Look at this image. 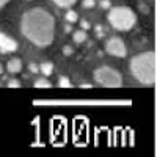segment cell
Listing matches in <instances>:
<instances>
[{
  "label": "cell",
  "instance_id": "6da1fadb",
  "mask_svg": "<svg viewBox=\"0 0 157 157\" xmlns=\"http://www.w3.org/2000/svg\"><path fill=\"white\" fill-rule=\"evenodd\" d=\"M21 32L32 44L47 47L54 43L55 19L44 8H30L22 16Z\"/></svg>",
  "mask_w": 157,
  "mask_h": 157
},
{
  "label": "cell",
  "instance_id": "7a4b0ae2",
  "mask_svg": "<svg viewBox=\"0 0 157 157\" xmlns=\"http://www.w3.org/2000/svg\"><path fill=\"white\" fill-rule=\"evenodd\" d=\"M130 72L134 78L141 83L151 86L155 83V75H157V61H155V52L148 50L143 54L135 55L130 60Z\"/></svg>",
  "mask_w": 157,
  "mask_h": 157
},
{
  "label": "cell",
  "instance_id": "3957f363",
  "mask_svg": "<svg viewBox=\"0 0 157 157\" xmlns=\"http://www.w3.org/2000/svg\"><path fill=\"white\" fill-rule=\"evenodd\" d=\"M109 24L118 32H129L134 29L137 22V16L134 10L127 6H115L109 13Z\"/></svg>",
  "mask_w": 157,
  "mask_h": 157
},
{
  "label": "cell",
  "instance_id": "277c9868",
  "mask_svg": "<svg viewBox=\"0 0 157 157\" xmlns=\"http://www.w3.org/2000/svg\"><path fill=\"white\" fill-rule=\"evenodd\" d=\"M94 82L105 88H120L123 85V75L120 71H116L109 66H101L93 74Z\"/></svg>",
  "mask_w": 157,
  "mask_h": 157
},
{
  "label": "cell",
  "instance_id": "5b68a950",
  "mask_svg": "<svg viewBox=\"0 0 157 157\" xmlns=\"http://www.w3.org/2000/svg\"><path fill=\"white\" fill-rule=\"evenodd\" d=\"M105 52L112 57H116V58H124L127 55V47H126V43L123 41L121 38L118 36H113V38H109L107 43H105Z\"/></svg>",
  "mask_w": 157,
  "mask_h": 157
},
{
  "label": "cell",
  "instance_id": "8992f818",
  "mask_svg": "<svg viewBox=\"0 0 157 157\" xmlns=\"http://www.w3.org/2000/svg\"><path fill=\"white\" fill-rule=\"evenodd\" d=\"M16 50H17V43L6 33L0 32V52L2 54H11V52H16Z\"/></svg>",
  "mask_w": 157,
  "mask_h": 157
},
{
  "label": "cell",
  "instance_id": "52a82bcc",
  "mask_svg": "<svg viewBox=\"0 0 157 157\" xmlns=\"http://www.w3.org/2000/svg\"><path fill=\"white\" fill-rule=\"evenodd\" d=\"M6 69H8V72H11V74L21 72V71H22V61H21V58H11V60L6 63Z\"/></svg>",
  "mask_w": 157,
  "mask_h": 157
},
{
  "label": "cell",
  "instance_id": "ba28073f",
  "mask_svg": "<svg viewBox=\"0 0 157 157\" xmlns=\"http://www.w3.org/2000/svg\"><path fill=\"white\" fill-rule=\"evenodd\" d=\"M72 39H74V43H75V44H82V43H85V41H86V32H85V30L74 32Z\"/></svg>",
  "mask_w": 157,
  "mask_h": 157
},
{
  "label": "cell",
  "instance_id": "9c48e42d",
  "mask_svg": "<svg viewBox=\"0 0 157 157\" xmlns=\"http://www.w3.org/2000/svg\"><path fill=\"white\" fill-rule=\"evenodd\" d=\"M39 71H41L44 75H50L52 72H54V63L50 61H44L41 66H39Z\"/></svg>",
  "mask_w": 157,
  "mask_h": 157
},
{
  "label": "cell",
  "instance_id": "30bf717a",
  "mask_svg": "<svg viewBox=\"0 0 157 157\" xmlns=\"http://www.w3.org/2000/svg\"><path fill=\"white\" fill-rule=\"evenodd\" d=\"M33 86H35V88H43V90H46V88H52V83H50V80H47L46 77H43V78H38V80H35Z\"/></svg>",
  "mask_w": 157,
  "mask_h": 157
},
{
  "label": "cell",
  "instance_id": "8fae6325",
  "mask_svg": "<svg viewBox=\"0 0 157 157\" xmlns=\"http://www.w3.org/2000/svg\"><path fill=\"white\" fill-rule=\"evenodd\" d=\"M77 0H54V3L60 8H71Z\"/></svg>",
  "mask_w": 157,
  "mask_h": 157
},
{
  "label": "cell",
  "instance_id": "7c38bea8",
  "mask_svg": "<svg viewBox=\"0 0 157 157\" xmlns=\"http://www.w3.org/2000/svg\"><path fill=\"white\" fill-rule=\"evenodd\" d=\"M58 86L60 88H72V83H71V80H69V78L68 77H60L58 78Z\"/></svg>",
  "mask_w": 157,
  "mask_h": 157
},
{
  "label": "cell",
  "instance_id": "4fadbf2b",
  "mask_svg": "<svg viewBox=\"0 0 157 157\" xmlns=\"http://www.w3.org/2000/svg\"><path fill=\"white\" fill-rule=\"evenodd\" d=\"M66 21H68V22H77V21H78L77 13L72 11V10H69V11L66 13Z\"/></svg>",
  "mask_w": 157,
  "mask_h": 157
},
{
  "label": "cell",
  "instance_id": "5bb4252c",
  "mask_svg": "<svg viewBox=\"0 0 157 157\" xmlns=\"http://www.w3.org/2000/svg\"><path fill=\"white\" fill-rule=\"evenodd\" d=\"M6 86H8V88H21V82L16 80V78H11V80H8Z\"/></svg>",
  "mask_w": 157,
  "mask_h": 157
},
{
  "label": "cell",
  "instance_id": "9a60e30c",
  "mask_svg": "<svg viewBox=\"0 0 157 157\" xmlns=\"http://www.w3.org/2000/svg\"><path fill=\"white\" fill-rule=\"evenodd\" d=\"M82 5H83V8H93L96 5V0H83Z\"/></svg>",
  "mask_w": 157,
  "mask_h": 157
},
{
  "label": "cell",
  "instance_id": "2e32d148",
  "mask_svg": "<svg viewBox=\"0 0 157 157\" xmlns=\"http://www.w3.org/2000/svg\"><path fill=\"white\" fill-rule=\"evenodd\" d=\"M80 27H82V30H85V32H86V30H90V29H91V24H90L88 21L82 19V21H80Z\"/></svg>",
  "mask_w": 157,
  "mask_h": 157
},
{
  "label": "cell",
  "instance_id": "e0dca14e",
  "mask_svg": "<svg viewBox=\"0 0 157 157\" xmlns=\"http://www.w3.org/2000/svg\"><path fill=\"white\" fill-rule=\"evenodd\" d=\"M101 8H104V10H110V8H112V3L109 2V0H101Z\"/></svg>",
  "mask_w": 157,
  "mask_h": 157
},
{
  "label": "cell",
  "instance_id": "ac0fdd59",
  "mask_svg": "<svg viewBox=\"0 0 157 157\" xmlns=\"http://www.w3.org/2000/svg\"><path fill=\"white\" fill-rule=\"evenodd\" d=\"M29 69H30L33 74H38V71H39V66H38V64H35V63H30V64H29Z\"/></svg>",
  "mask_w": 157,
  "mask_h": 157
},
{
  "label": "cell",
  "instance_id": "d6986e66",
  "mask_svg": "<svg viewBox=\"0 0 157 157\" xmlns=\"http://www.w3.org/2000/svg\"><path fill=\"white\" fill-rule=\"evenodd\" d=\"M63 54L68 55V57L72 55V47H71V46H64V47H63Z\"/></svg>",
  "mask_w": 157,
  "mask_h": 157
},
{
  "label": "cell",
  "instance_id": "ffe728a7",
  "mask_svg": "<svg viewBox=\"0 0 157 157\" xmlns=\"http://www.w3.org/2000/svg\"><path fill=\"white\" fill-rule=\"evenodd\" d=\"M96 33H98V36H99V38L104 35V30H102V27H101V25H96Z\"/></svg>",
  "mask_w": 157,
  "mask_h": 157
},
{
  "label": "cell",
  "instance_id": "44dd1931",
  "mask_svg": "<svg viewBox=\"0 0 157 157\" xmlns=\"http://www.w3.org/2000/svg\"><path fill=\"white\" fill-rule=\"evenodd\" d=\"M80 88H82V90H90V88H93V86H91L90 83H88V85H86V83H82V85H80Z\"/></svg>",
  "mask_w": 157,
  "mask_h": 157
},
{
  "label": "cell",
  "instance_id": "7402d4cb",
  "mask_svg": "<svg viewBox=\"0 0 157 157\" xmlns=\"http://www.w3.org/2000/svg\"><path fill=\"white\" fill-rule=\"evenodd\" d=\"M8 2H10V0H0V8H3Z\"/></svg>",
  "mask_w": 157,
  "mask_h": 157
},
{
  "label": "cell",
  "instance_id": "603a6c76",
  "mask_svg": "<svg viewBox=\"0 0 157 157\" xmlns=\"http://www.w3.org/2000/svg\"><path fill=\"white\" fill-rule=\"evenodd\" d=\"M2 72H3V68H2V64H0V75H2Z\"/></svg>",
  "mask_w": 157,
  "mask_h": 157
}]
</instances>
